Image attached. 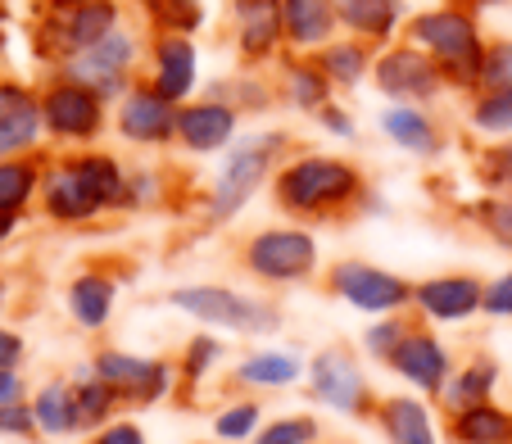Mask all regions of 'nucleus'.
<instances>
[{"label":"nucleus","mask_w":512,"mask_h":444,"mask_svg":"<svg viewBox=\"0 0 512 444\" xmlns=\"http://www.w3.org/2000/svg\"><path fill=\"white\" fill-rule=\"evenodd\" d=\"M476 182L490 195L512 191V136H503L490 150H481V159H476Z\"/></svg>","instance_id":"ea45409f"},{"label":"nucleus","mask_w":512,"mask_h":444,"mask_svg":"<svg viewBox=\"0 0 512 444\" xmlns=\"http://www.w3.org/2000/svg\"><path fill=\"white\" fill-rule=\"evenodd\" d=\"M5 295H10V290H5V281H0V309H5Z\"/></svg>","instance_id":"864d4df0"},{"label":"nucleus","mask_w":512,"mask_h":444,"mask_svg":"<svg viewBox=\"0 0 512 444\" xmlns=\"http://www.w3.org/2000/svg\"><path fill=\"white\" fill-rule=\"evenodd\" d=\"M73 399H78V413H82V431H91V435L100 426H109L114 417H123V399L100 377H91V367H82L78 377H73Z\"/></svg>","instance_id":"c756f323"},{"label":"nucleus","mask_w":512,"mask_h":444,"mask_svg":"<svg viewBox=\"0 0 512 444\" xmlns=\"http://www.w3.org/2000/svg\"><path fill=\"white\" fill-rule=\"evenodd\" d=\"M440 431H445V444H512V408L490 399V404L449 413Z\"/></svg>","instance_id":"5701e85b"},{"label":"nucleus","mask_w":512,"mask_h":444,"mask_svg":"<svg viewBox=\"0 0 512 444\" xmlns=\"http://www.w3.org/2000/svg\"><path fill=\"white\" fill-rule=\"evenodd\" d=\"M485 281L476 272H440V277L413 281V313L426 327H463L481 313Z\"/></svg>","instance_id":"9d476101"},{"label":"nucleus","mask_w":512,"mask_h":444,"mask_svg":"<svg viewBox=\"0 0 512 444\" xmlns=\"http://www.w3.org/2000/svg\"><path fill=\"white\" fill-rule=\"evenodd\" d=\"M490 5H499V0H490Z\"/></svg>","instance_id":"6e6d98bb"},{"label":"nucleus","mask_w":512,"mask_h":444,"mask_svg":"<svg viewBox=\"0 0 512 444\" xmlns=\"http://www.w3.org/2000/svg\"><path fill=\"white\" fill-rule=\"evenodd\" d=\"M372 82H377L381 96H390L395 105H422V100H435L440 87H445V73L426 50L417 46H399L386 50V55L372 64Z\"/></svg>","instance_id":"ddd939ff"},{"label":"nucleus","mask_w":512,"mask_h":444,"mask_svg":"<svg viewBox=\"0 0 512 444\" xmlns=\"http://www.w3.org/2000/svg\"><path fill=\"white\" fill-rule=\"evenodd\" d=\"M250 444H322V422L313 413H286L259 426Z\"/></svg>","instance_id":"4c0bfd02"},{"label":"nucleus","mask_w":512,"mask_h":444,"mask_svg":"<svg viewBox=\"0 0 512 444\" xmlns=\"http://www.w3.org/2000/svg\"><path fill=\"white\" fill-rule=\"evenodd\" d=\"M200 444H218V440H200Z\"/></svg>","instance_id":"5fc2aeb1"},{"label":"nucleus","mask_w":512,"mask_h":444,"mask_svg":"<svg viewBox=\"0 0 512 444\" xmlns=\"http://www.w3.org/2000/svg\"><path fill=\"white\" fill-rule=\"evenodd\" d=\"M336 19L358 37H390L399 23L395 0H336Z\"/></svg>","instance_id":"7c9ffc66"},{"label":"nucleus","mask_w":512,"mask_h":444,"mask_svg":"<svg viewBox=\"0 0 512 444\" xmlns=\"http://www.w3.org/2000/svg\"><path fill=\"white\" fill-rule=\"evenodd\" d=\"M195 64H200V55H195L191 41H186L182 32H168V37H159V46H155V82H150V87H155L164 100L182 105V100L195 91Z\"/></svg>","instance_id":"4be33fe9"},{"label":"nucleus","mask_w":512,"mask_h":444,"mask_svg":"<svg viewBox=\"0 0 512 444\" xmlns=\"http://www.w3.org/2000/svg\"><path fill=\"white\" fill-rule=\"evenodd\" d=\"M87 444H150V440H145V431L132 422V417H114V422L100 426Z\"/></svg>","instance_id":"a18cd8bd"},{"label":"nucleus","mask_w":512,"mask_h":444,"mask_svg":"<svg viewBox=\"0 0 512 444\" xmlns=\"http://www.w3.org/2000/svg\"><path fill=\"white\" fill-rule=\"evenodd\" d=\"M386 367L399 381H408L413 390H422V399L440 404L449 377H454V349L435 336V327H426V322L417 318V327L404 336V345L395 349V358H390Z\"/></svg>","instance_id":"1a4fd4ad"},{"label":"nucleus","mask_w":512,"mask_h":444,"mask_svg":"<svg viewBox=\"0 0 512 444\" xmlns=\"http://www.w3.org/2000/svg\"><path fill=\"white\" fill-rule=\"evenodd\" d=\"M32 431H37V417H32V399L0 408V435H32Z\"/></svg>","instance_id":"49530a36"},{"label":"nucleus","mask_w":512,"mask_h":444,"mask_svg":"<svg viewBox=\"0 0 512 444\" xmlns=\"http://www.w3.org/2000/svg\"><path fill=\"white\" fill-rule=\"evenodd\" d=\"M223 358H227L223 336H213V331H195V336L182 345V358H177L182 386H186V390L209 386V377L218 372V367H223ZM182 386H177V390H182Z\"/></svg>","instance_id":"c85d7f7f"},{"label":"nucleus","mask_w":512,"mask_h":444,"mask_svg":"<svg viewBox=\"0 0 512 444\" xmlns=\"http://www.w3.org/2000/svg\"><path fill=\"white\" fill-rule=\"evenodd\" d=\"M286 136L281 132H268V136H254V141L236 145L232 155L223 159V168H218V177H213L209 186V200L200 204V218L204 227H227V222H236L245 213V204L259 195V186L268 182L272 173H277L281 164H286Z\"/></svg>","instance_id":"20e7f679"},{"label":"nucleus","mask_w":512,"mask_h":444,"mask_svg":"<svg viewBox=\"0 0 512 444\" xmlns=\"http://www.w3.org/2000/svg\"><path fill=\"white\" fill-rule=\"evenodd\" d=\"M263 426V404L259 399H232L213 413V440L218 444H245L254 440Z\"/></svg>","instance_id":"473e14b6"},{"label":"nucleus","mask_w":512,"mask_h":444,"mask_svg":"<svg viewBox=\"0 0 512 444\" xmlns=\"http://www.w3.org/2000/svg\"><path fill=\"white\" fill-rule=\"evenodd\" d=\"M132 59H136V41L127 37L123 28L109 32L105 41H96L91 50L68 59V82L96 91L100 100H123L127 91V78H132Z\"/></svg>","instance_id":"f8f14e48"},{"label":"nucleus","mask_w":512,"mask_h":444,"mask_svg":"<svg viewBox=\"0 0 512 444\" xmlns=\"http://www.w3.org/2000/svg\"><path fill=\"white\" fill-rule=\"evenodd\" d=\"M241 114L223 100H195V105L177 109V145L191 155H218L236 141Z\"/></svg>","instance_id":"dca6fc26"},{"label":"nucleus","mask_w":512,"mask_h":444,"mask_svg":"<svg viewBox=\"0 0 512 444\" xmlns=\"http://www.w3.org/2000/svg\"><path fill=\"white\" fill-rule=\"evenodd\" d=\"M472 127L485 136H494V141H503V136H512V87L503 91H481L472 105Z\"/></svg>","instance_id":"58836bf2"},{"label":"nucleus","mask_w":512,"mask_h":444,"mask_svg":"<svg viewBox=\"0 0 512 444\" xmlns=\"http://www.w3.org/2000/svg\"><path fill=\"white\" fill-rule=\"evenodd\" d=\"M304 377H309V363L295 349H250L232 367V390H290Z\"/></svg>","instance_id":"6ab92c4d"},{"label":"nucleus","mask_w":512,"mask_h":444,"mask_svg":"<svg viewBox=\"0 0 512 444\" xmlns=\"http://www.w3.org/2000/svg\"><path fill=\"white\" fill-rule=\"evenodd\" d=\"M32 417H37V431L50 440H68V435H82V413L78 399H73V381H46V386L32 395Z\"/></svg>","instance_id":"a878e982"},{"label":"nucleus","mask_w":512,"mask_h":444,"mask_svg":"<svg viewBox=\"0 0 512 444\" xmlns=\"http://www.w3.org/2000/svg\"><path fill=\"white\" fill-rule=\"evenodd\" d=\"M236 19H241V50L245 55H268L281 32V0H236Z\"/></svg>","instance_id":"cd10ccee"},{"label":"nucleus","mask_w":512,"mask_h":444,"mask_svg":"<svg viewBox=\"0 0 512 444\" xmlns=\"http://www.w3.org/2000/svg\"><path fill=\"white\" fill-rule=\"evenodd\" d=\"M23 354H28V345H23V336H19V331L0 327V367H10V372H19Z\"/></svg>","instance_id":"de8ad7c7"},{"label":"nucleus","mask_w":512,"mask_h":444,"mask_svg":"<svg viewBox=\"0 0 512 444\" xmlns=\"http://www.w3.org/2000/svg\"><path fill=\"white\" fill-rule=\"evenodd\" d=\"M41 173L46 168L37 159H0V213H19L32 204V195L41 191Z\"/></svg>","instance_id":"2f4dec72"},{"label":"nucleus","mask_w":512,"mask_h":444,"mask_svg":"<svg viewBox=\"0 0 512 444\" xmlns=\"http://www.w3.org/2000/svg\"><path fill=\"white\" fill-rule=\"evenodd\" d=\"M109 32H118L114 0L78 5V10H68V19H59V50H64V55H82V50H91L96 41H105Z\"/></svg>","instance_id":"bb28decb"},{"label":"nucleus","mask_w":512,"mask_h":444,"mask_svg":"<svg viewBox=\"0 0 512 444\" xmlns=\"http://www.w3.org/2000/svg\"><path fill=\"white\" fill-rule=\"evenodd\" d=\"M55 5H68V10H78V5H96V0H55Z\"/></svg>","instance_id":"603ef678"},{"label":"nucleus","mask_w":512,"mask_h":444,"mask_svg":"<svg viewBox=\"0 0 512 444\" xmlns=\"http://www.w3.org/2000/svg\"><path fill=\"white\" fill-rule=\"evenodd\" d=\"M318 68L331 78V87H358L368 73V55L358 41H331V46H322Z\"/></svg>","instance_id":"f704fd0d"},{"label":"nucleus","mask_w":512,"mask_h":444,"mask_svg":"<svg viewBox=\"0 0 512 444\" xmlns=\"http://www.w3.org/2000/svg\"><path fill=\"white\" fill-rule=\"evenodd\" d=\"M41 213L59 227H96L100 218H109V209L100 204V195L91 191V182L82 177L78 159H59L41 173Z\"/></svg>","instance_id":"9b49d317"},{"label":"nucleus","mask_w":512,"mask_h":444,"mask_svg":"<svg viewBox=\"0 0 512 444\" xmlns=\"http://www.w3.org/2000/svg\"><path fill=\"white\" fill-rule=\"evenodd\" d=\"M503 87H512V41H499V46L485 50L481 82H476V91H503Z\"/></svg>","instance_id":"79ce46f5"},{"label":"nucleus","mask_w":512,"mask_h":444,"mask_svg":"<svg viewBox=\"0 0 512 444\" xmlns=\"http://www.w3.org/2000/svg\"><path fill=\"white\" fill-rule=\"evenodd\" d=\"M28 399V386H23L19 372H10V367H0V408L5 404H23Z\"/></svg>","instance_id":"8fccbe9b"},{"label":"nucleus","mask_w":512,"mask_h":444,"mask_svg":"<svg viewBox=\"0 0 512 444\" xmlns=\"http://www.w3.org/2000/svg\"><path fill=\"white\" fill-rule=\"evenodd\" d=\"M467 218L481 227L485 236H490L499 250H508L512 254V191H503V195H485V200H476V204H467Z\"/></svg>","instance_id":"e433bc0d"},{"label":"nucleus","mask_w":512,"mask_h":444,"mask_svg":"<svg viewBox=\"0 0 512 444\" xmlns=\"http://www.w3.org/2000/svg\"><path fill=\"white\" fill-rule=\"evenodd\" d=\"M91 377H100L118 399L123 408H155L164 399L177 395L182 386V372H177L173 358H150V354H132V349H96L91 354Z\"/></svg>","instance_id":"423d86ee"},{"label":"nucleus","mask_w":512,"mask_h":444,"mask_svg":"<svg viewBox=\"0 0 512 444\" xmlns=\"http://www.w3.org/2000/svg\"><path fill=\"white\" fill-rule=\"evenodd\" d=\"M164 304L182 318L200 322L204 331H227V336H277L286 327L281 304L263 300L254 290L223 286V281H191V286H173L164 295Z\"/></svg>","instance_id":"f03ea898"},{"label":"nucleus","mask_w":512,"mask_h":444,"mask_svg":"<svg viewBox=\"0 0 512 444\" xmlns=\"http://www.w3.org/2000/svg\"><path fill=\"white\" fill-rule=\"evenodd\" d=\"M118 286H123V281H118L109 268H87V272H78V277L68 281V290H64V309H68V318L78 322L82 331L100 336V331H105L109 322H114Z\"/></svg>","instance_id":"a211bd4d"},{"label":"nucleus","mask_w":512,"mask_h":444,"mask_svg":"<svg viewBox=\"0 0 512 444\" xmlns=\"http://www.w3.org/2000/svg\"><path fill=\"white\" fill-rule=\"evenodd\" d=\"M381 132H386L399 150H408V155H417V159H435L445 150V136L426 118L422 105H390L386 114H381Z\"/></svg>","instance_id":"b1692460"},{"label":"nucleus","mask_w":512,"mask_h":444,"mask_svg":"<svg viewBox=\"0 0 512 444\" xmlns=\"http://www.w3.org/2000/svg\"><path fill=\"white\" fill-rule=\"evenodd\" d=\"M363 204H368V177L349 159L300 155L272 173V209L300 227L354 218L363 213Z\"/></svg>","instance_id":"f257e3e1"},{"label":"nucleus","mask_w":512,"mask_h":444,"mask_svg":"<svg viewBox=\"0 0 512 444\" xmlns=\"http://www.w3.org/2000/svg\"><path fill=\"white\" fill-rule=\"evenodd\" d=\"M41 132H46V118L37 100L19 87H0V159H19L41 141Z\"/></svg>","instance_id":"aec40b11"},{"label":"nucleus","mask_w":512,"mask_h":444,"mask_svg":"<svg viewBox=\"0 0 512 444\" xmlns=\"http://www.w3.org/2000/svg\"><path fill=\"white\" fill-rule=\"evenodd\" d=\"M503 381V363L494 354H472L463 367H454L445 395H440V413H463V408H476V404H490L494 390Z\"/></svg>","instance_id":"412c9836"},{"label":"nucleus","mask_w":512,"mask_h":444,"mask_svg":"<svg viewBox=\"0 0 512 444\" xmlns=\"http://www.w3.org/2000/svg\"><path fill=\"white\" fill-rule=\"evenodd\" d=\"M41 118H46L50 136H59L68 145H87L105 132V100L96 91L78 87V82H59L41 100Z\"/></svg>","instance_id":"4468645a"},{"label":"nucleus","mask_w":512,"mask_h":444,"mask_svg":"<svg viewBox=\"0 0 512 444\" xmlns=\"http://www.w3.org/2000/svg\"><path fill=\"white\" fill-rule=\"evenodd\" d=\"M318 118H322V127H327L331 136H345V141H349V136H354V118H349V109H340L336 100H331V105L322 109Z\"/></svg>","instance_id":"09e8293b"},{"label":"nucleus","mask_w":512,"mask_h":444,"mask_svg":"<svg viewBox=\"0 0 512 444\" xmlns=\"http://www.w3.org/2000/svg\"><path fill=\"white\" fill-rule=\"evenodd\" d=\"M304 381H309V395L318 399L322 408L349 417V422H372V417H377L381 395L372 390L363 363H358L345 345L318 349V354L309 358V377Z\"/></svg>","instance_id":"6e6552de"},{"label":"nucleus","mask_w":512,"mask_h":444,"mask_svg":"<svg viewBox=\"0 0 512 444\" xmlns=\"http://www.w3.org/2000/svg\"><path fill=\"white\" fill-rule=\"evenodd\" d=\"M336 23V0H281V32L295 46H331Z\"/></svg>","instance_id":"393cba45"},{"label":"nucleus","mask_w":512,"mask_h":444,"mask_svg":"<svg viewBox=\"0 0 512 444\" xmlns=\"http://www.w3.org/2000/svg\"><path fill=\"white\" fill-rule=\"evenodd\" d=\"M155 19L186 37L191 28H200L204 14H200V0H155Z\"/></svg>","instance_id":"c03bdc74"},{"label":"nucleus","mask_w":512,"mask_h":444,"mask_svg":"<svg viewBox=\"0 0 512 444\" xmlns=\"http://www.w3.org/2000/svg\"><path fill=\"white\" fill-rule=\"evenodd\" d=\"M236 268L272 290L309 286L322 268V245L313 236V227L272 222V227H259V232H250L236 245Z\"/></svg>","instance_id":"7ed1b4c3"},{"label":"nucleus","mask_w":512,"mask_h":444,"mask_svg":"<svg viewBox=\"0 0 512 444\" xmlns=\"http://www.w3.org/2000/svg\"><path fill=\"white\" fill-rule=\"evenodd\" d=\"M413 327H417V318H408V313L372 318L368 327H363V354H368L372 363H390V358H395V349L404 345V336Z\"/></svg>","instance_id":"c9c22d12"},{"label":"nucleus","mask_w":512,"mask_h":444,"mask_svg":"<svg viewBox=\"0 0 512 444\" xmlns=\"http://www.w3.org/2000/svg\"><path fill=\"white\" fill-rule=\"evenodd\" d=\"M286 96L304 114H322L331 105V78L318 64H290L286 68Z\"/></svg>","instance_id":"72a5a7b5"},{"label":"nucleus","mask_w":512,"mask_h":444,"mask_svg":"<svg viewBox=\"0 0 512 444\" xmlns=\"http://www.w3.org/2000/svg\"><path fill=\"white\" fill-rule=\"evenodd\" d=\"M164 182H159V168H136L127 177V200L123 213H145V209H164Z\"/></svg>","instance_id":"a19ab883"},{"label":"nucleus","mask_w":512,"mask_h":444,"mask_svg":"<svg viewBox=\"0 0 512 444\" xmlns=\"http://www.w3.org/2000/svg\"><path fill=\"white\" fill-rule=\"evenodd\" d=\"M408 32H413L417 50H426V55L440 64L445 82H454V87H463V91H472L476 82H481L485 46H481V32H476V23L467 19L463 10L417 14Z\"/></svg>","instance_id":"39448f33"},{"label":"nucleus","mask_w":512,"mask_h":444,"mask_svg":"<svg viewBox=\"0 0 512 444\" xmlns=\"http://www.w3.org/2000/svg\"><path fill=\"white\" fill-rule=\"evenodd\" d=\"M177 109L173 100H164L155 87H132L118 105V136L127 145H145V150H159V145H173L177 141Z\"/></svg>","instance_id":"2eb2a0df"},{"label":"nucleus","mask_w":512,"mask_h":444,"mask_svg":"<svg viewBox=\"0 0 512 444\" xmlns=\"http://www.w3.org/2000/svg\"><path fill=\"white\" fill-rule=\"evenodd\" d=\"M372 422L381 426L386 444H445V431H440V413L431 408V399H417V395H381L377 417Z\"/></svg>","instance_id":"f3484780"},{"label":"nucleus","mask_w":512,"mask_h":444,"mask_svg":"<svg viewBox=\"0 0 512 444\" xmlns=\"http://www.w3.org/2000/svg\"><path fill=\"white\" fill-rule=\"evenodd\" d=\"M481 318H490V322H512V268L485 281Z\"/></svg>","instance_id":"37998d69"},{"label":"nucleus","mask_w":512,"mask_h":444,"mask_svg":"<svg viewBox=\"0 0 512 444\" xmlns=\"http://www.w3.org/2000/svg\"><path fill=\"white\" fill-rule=\"evenodd\" d=\"M14 227H19V213H0V245L14 236Z\"/></svg>","instance_id":"3c124183"},{"label":"nucleus","mask_w":512,"mask_h":444,"mask_svg":"<svg viewBox=\"0 0 512 444\" xmlns=\"http://www.w3.org/2000/svg\"><path fill=\"white\" fill-rule=\"evenodd\" d=\"M327 290L345 309L363 313V318L413 313V281L368 259H336L327 268Z\"/></svg>","instance_id":"0eeeda50"}]
</instances>
